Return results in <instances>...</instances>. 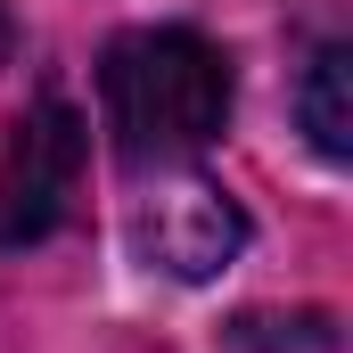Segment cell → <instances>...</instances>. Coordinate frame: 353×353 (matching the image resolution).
Listing matches in <instances>:
<instances>
[{
  "label": "cell",
  "instance_id": "1",
  "mask_svg": "<svg viewBox=\"0 0 353 353\" xmlns=\"http://www.w3.org/2000/svg\"><path fill=\"white\" fill-rule=\"evenodd\" d=\"M99 115L132 173L189 165L230 123V58L189 25H140L99 58Z\"/></svg>",
  "mask_w": 353,
  "mask_h": 353
},
{
  "label": "cell",
  "instance_id": "2",
  "mask_svg": "<svg viewBox=\"0 0 353 353\" xmlns=\"http://www.w3.org/2000/svg\"><path fill=\"white\" fill-rule=\"evenodd\" d=\"M83 173V123L66 99H33L17 123H8V148H0V239H41L58 230L66 197Z\"/></svg>",
  "mask_w": 353,
  "mask_h": 353
},
{
  "label": "cell",
  "instance_id": "3",
  "mask_svg": "<svg viewBox=\"0 0 353 353\" xmlns=\"http://www.w3.org/2000/svg\"><path fill=\"white\" fill-rule=\"evenodd\" d=\"M132 247L165 279H214L239 263L247 247V214L214 189V181H157L132 205Z\"/></svg>",
  "mask_w": 353,
  "mask_h": 353
},
{
  "label": "cell",
  "instance_id": "4",
  "mask_svg": "<svg viewBox=\"0 0 353 353\" xmlns=\"http://www.w3.org/2000/svg\"><path fill=\"white\" fill-rule=\"evenodd\" d=\"M353 50L345 41H321L312 50V66H304V83H296V115H304V132H312V148L337 165V157H353Z\"/></svg>",
  "mask_w": 353,
  "mask_h": 353
},
{
  "label": "cell",
  "instance_id": "5",
  "mask_svg": "<svg viewBox=\"0 0 353 353\" xmlns=\"http://www.w3.org/2000/svg\"><path fill=\"white\" fill-rule=\"evenodd\" d=\"M230 345H239V353H288V329H279V321H239Z\"/></svg>",
  "mask_w": 353,
  "mask_h": 353
}]
</instances>
